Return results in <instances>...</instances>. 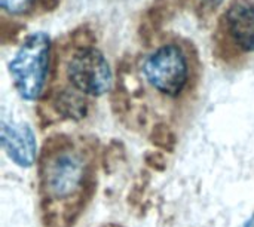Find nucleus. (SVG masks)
Instances as JSON below:
<instances>
[{"label":"nucleus","mask_w":254,"mask_h":227,"mask_svg":"<svg viewBox=\"0 0 254 227\" xmlns=\"http://www.w3.org/2000/svg\"><path fill=\"white\" fill-rule=\"evenodd\" d=\"M143 76L155 92L177 98L185 92L192 76L186 48L177 42L161 45L144 59Z\"/></svg>","instance_id":"f257e3e1"},{"label":"nucleus","mask_w":254,"mask_h":227,"mask_svg":"<svg viewBox=\"0 0 254 227\" xmlns=\"http://www.w3.org/2000/svg\"><path fill=\"white\" fill-rule=\"evenodd\" d=\"M51 65V40L45 33L28 36L9 64L13 85L27 101L37 100L46 86Z\"/></svg>","instance_id":"f03ea898"},{"label":"nucleus","mask_w":254,"mask_h":227,"mask_svg":"<svg viewBox=\"0 0 254 227\" xmlns=\"http://www.w3.org/2000/svg\"><path fill=\"white\" fill-rule=\"evenodd\" d=\"M64 76L68 86L85 97H100L113 83L110 65L95 48H79L65 61Z\"/></svg>","instance_id":"7ed1b4c3"},{"label":"nucleus","mask_w":254,"mask_h":227,"mask_svg":"<svg viewBox=\"0 0 254 227\" xmlns=\"http://www.w3.org/2000/svg\"><path fill=\"white\" fill-rule=\"evenodd\" d=\"M85 175V159L71 149L57 152L43 165V186L54 199H65L76 195L83 186Z\"/></svg>","instance_id":"20e7f679"},{"label":"nucleus","mask_w":254,"mask_h":227,"mask_svg":"<svg viewBox=\"0 0 254 227\" xmlns=\"http://www.w3.org/2000/svg\"><path fill=\"white\" fill-rule=\"evenodd\" d=\"M0 143L9 159L21 168H30L37 156V143L27 123L1 119Z\"/></svg>","instance_id":"39448f33"},{"label":"nucleus","mask_w":254,"mask_h":227,"mask_svg":"<svg viewBox=\"0 0 254 227\" xmlns=\"http://www.w3.org/2000/svg\"><path fill=\"white\" fill-rule=\"evenodd\" d=\"M225 31L244 52H254V4L249 0H234L223 15Z\"/></svg>","instance_id":"423d86ee"},{"label":"nucleus","mask_w":254,"mask_h":227,"mask_svg":"<svg viewBox=\"0 0 254 227\" xmlns=\"http://www.w3.org/2000/svg\"><path fill=\"white\" fill-rule=\"evenodd\" d=\"M60 113L70 119H80L86 114V97L73 88L67 86L63 91L57 94V101H55Z\"/></svg>","instance_id":"0eeeda50"},{"label":"nucleus","mask_w":254,"mask_h":227,"mask_svg":"<svg viewBox=\"0 0 254 227\" xmlns=\"http://www.w3.org/2000/svg\"><path fill=\"white\" fill-rule=\"evenodd\" d=\"M37 0H0L1 9L9 15H25L30 12Z\"/></svg>","instance_id":"6e6552de"},{"label":"nucleus","mask_w":254,"mask_h":227,"mask_svg":"<svg viewBox=\"0 0 254 227\" xmlns=\"http://www.w3.org/2000/svg\"><path fill=\"white\" fill-rule=\"evenodd\" d=\"M202 9H211V7H216L217 4L222 3V0H195Z\"/></svg>","instance_id":"1a4fd4ad"},{"label":"nucleus","mask_w":254,"mask_h":227,"mask_svg":"<svg viewBox=\"0 0 254 227\" xmlns=\"http://www.w3.org/2000/svg\"><path fill=\"white\" fill-rule=\"evenodd\" d=\"M241 227H254V214Z\"/></svg>","instance_id":"9d476101"}]
</instances>
